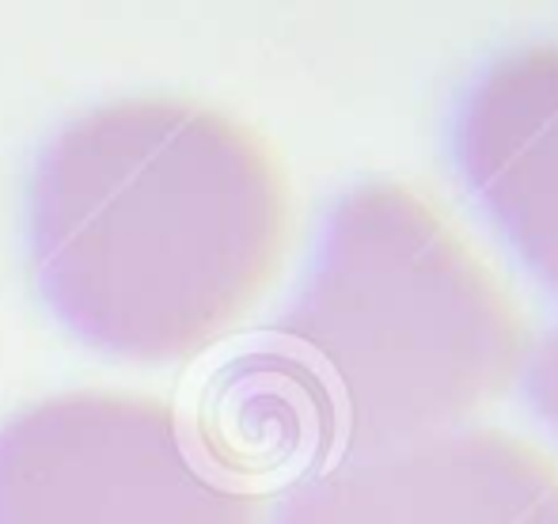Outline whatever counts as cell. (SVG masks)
I'll return each mask as SVG.
<instances>
[{
    "mask_svg": "<svg viewBox=\"0 0 558 524\" xmlns=\"http://www.w3.org/2000/svg\"><path fill=\"white\" fill-rule=\"evenodd\" d=\"M270 342L324 399L335 456L471 426L532 357L509 281L426 191L391 179L335 202Z\"/></svg>",
    "mask_w": 558,
    "mask_h": 524,
    "instance_id": "obj_2",
    "label": "cell"
},
{
    "mask_svg": "<svg viewBox=\"0 0 558 524\" xmlns=\"http://www.w3.org/2000/svg\"><path fill=\"white\" fill-rule=\"evenodd\" d=\"M0 524H266V513L168 403L76 388L0 422Z\"/></svg>",
    "mask_w": 558,
    "mask_h": 524,
    "instance_id": "obj_3",
    "label": "cell"
},
{
    "mask_svg": "<svg viewBox=\"0 0 558 524\" xmlns=\"http://www.w3.org/2000/svg\"><path fill=\"white\" fill-rule=\"evenodd\" d=\"M456 156L521 259L558 293V42L494 58L463 99Z\"/></svg>",
    "mask_w": 558,
    "mask_h": 524,
    "instance_id": "obj_5",
    "label": "cell"
},
{
    "mask_svg": "<svg viewBox=\"0 0 558 524\" xmlns=\"http://www.w3.org/2000/svg\"><path fill=\"white\" fill-rule=\"evenodd\" d=\"M529 392L536 399L539 414L558 429V327L529 357Z\"/></svg>",
    "mask_w": 558,
    "mask_h": 524,
    "instance_id": "obj_6",
    "label": "cell"
},
{
    "mask_svg": "<svg viewBox=\"0 0 558 524\" xmlns=\"http://www.w3.org/2000/svg\"><path fill=\"white\" fill-rule=\"evenodd\" d=\"M266 524H558V460L513 429L471 422L327 460Z\"/></svg>",
    "mask_w": 558,
    "mask_h": 524,
    "instance_id": "obj_4",
    "label": "cell"
},
{
    "mask_svg": "<svg viewBox=\"0 0 558 524\" xmlns=\"http://www.w3.org/2000/svg\"><path fill=\"white\" fill-rule=\"evenodd\" d=\"M289 179L221 107L130 96L73 114L38 148L27 236L43 296L84 342L133 362L225 334L281 270Z\"/></svg>",
    "mask_w": 558,
    "mask_h": 524,
    "instance_id": "obj_1",
    "label": "cell"
}]
</instances>
